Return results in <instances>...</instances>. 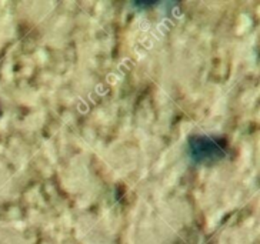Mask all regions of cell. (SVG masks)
<instances>
[{"instance_id": "2", "label": "cell", "mask_w": 260, "mask_h": 244, "mask_svg": "<svg viewBox=\"0 0 260 244\" xmlns=\"http://www.w3.org/2000/svg\"><path fill=\"white\" fill-rule=\"evenodd\" d=\"M0 115H2V106H0Z\"/></svg>"}, {"instance_id": "1", "label": "cell", "mask_w": 260, "mask_h": 244, "mask_svg": "<svg viewBox=\"0 0 260 244\" xmlns=\"http://www.w3.org/2000/svg\"><path fill=\"white\" fill-rule=\"evenodd\" d=\"M187 156L196 164H213L228 156V145L217 136L194 134L187 140Z\"/></svg>"}]
</instances>
